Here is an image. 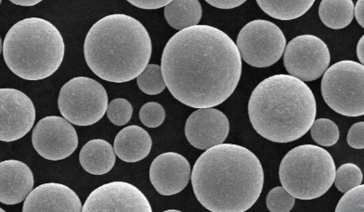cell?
Returning <instances> with one entry per match:
<instances>
[{"mask_svg": "<svg viewBox=\"0 0 364 212\" xmlns=\"http://www.w3.org/2000/svg\"><path fill=\"white\" fill-rule=\"evenodd\" d=\"M191 176L188 161L177 152H168L158 155L149 168V179L155 189L163 196L181 192Z\"/></svg>", "mask_w": 364, "mask_h": 212, "instance_id": "15", "label": "cell"}, {"mask_svg": "<svg viewBox=\"0 0 364 212\" xmlns=\"http://www.w3.org/2000/svg\"><path fill=\"white\" fill-rule=\"evenodd\" d=\"M133 6L142 9H157L165 6L171 0H127Z\"/></svg>", "mask_w": 364, "mask_h": 212, "instance_id": "31", "label": "cell"}, {"mask_svg": "<svg viewBox=\"0 0 364 212\" xmlns=\"http://www.w3.org/2000/svg\"><path fill=\"white\" fill-rule=\"evenodd\" d=\"M335 172L331 154L311 144L289 150L282 160L279 169L283 187L301 200H311L323 195L333 184Z\"/></svg>", "mask_w": 364, "mask_h": 212, "instance_id": "6", "label": "cell"}, {"mask_svg": "<svg viewBox=\"0 0 364 212\" xmlns=\"http://www.w3.org/2000/svg\"><path fill=\"white\" fill-rule=\"evenodd\" d=\"M364 36H362L360 38V39L359 40V41L358 42V44H357V48H356V53H357V56H358V58L360 62V64L363 65V47H364Z\"/></svg>", "mask_w": 364, "mask_h": 212, "instance_id": "35", "label": "cell"}, {"mask_svg": "<svg viewBox=\"0 0 364 212\" xmlns=\"http://www.w3.org/2000/svg\"><path fill=\"white\" fill-rule=\"evenodd\" d=\"M166 211H176V210H167Z\"/></svg>", "mask_w": 364, "mask_h": 212, "instance_id": "37", "label": "cell"}, {"mask_svg": "<svg viewBox=\"0 0 364 212\" xmlns=\"http://www.w3.org/2000/svg\"><path fill=\"white\" fill-rule=\"evenodd\" d=\"M202 16L198 0H171L164 8V17L170 26L176 30L197 25Z\"/></svg>", "mask_w": 364, "mask_h": 212, "instance_id": "20", "label": "cell"}, {"mask_svg": "<svg viewBox=\"0 0 364 212\" xmlns=\"http://www.w3.org/2000/svg\"><path fill=\"white\" fill-rule=\"evenodd\" d=\"M364 185L360 184L346 192L339 200L335 211H364Z\"/></svg>", "mask_w": 364, "mask_h": 212, "instance_id": "28", "label": "cell"}, {"mask_svg": "<svg viewBox=\"0 0 364 212\" xmlns=\"http://www.w3.org/2000/svg\"><path fill=\"white\" fill-rule=\"evenodd\" d=\"M136 83L141 91L149 95H156L166 88L161 66L148 64L136 77Z\"/></svg>", "mask_w": 364, "mask_h": 212, "instance_id": "23", "label": "cell"}, {"mask_svg": "<svg viewBox=\"0 0 364 212\" xmlns=\"http://www.w3.org/2000/svg\"><path fill=\"white\" fill-rule=\"evenodd\" d=\"M108 96L104 87L96 80L77 77L70 79L60 89L58 106L61 115L70 123L91 125L105 115Z\"/></svg>", "mask_w": 364, "mask_h": 212, "instance_id": "8", "label": "cell"}, {"mask_svg": "<svg viewBox=\"0 0 364 212\" xmlns=\"http://www.w3.org/2000/svg\"><path fill=\"white\" fill-rule=\"evenodd\" d=\"M362 181L363 174L360 167L353 163H346L336 171L333 182L338 191L345 193L360 185Z\"/></svg>", "mask_w": 364, "mask_h": 212, "instance_id": "25", "label": "cell"}, {"mask_svg": "<svg viewBox=\"0 0 364 212\" xmlns=\"http://www.w3.org/2000/svg\"><path fill=\"white\" fill-rule=\"evenodd\" d=\"M315 0H256L259 8L268 16L282 21L303 16Z\"/></svg>", "mask_w": 364, "mask_h": 212, "instance_id": "22", "label": "cell"}, {"mask_svg": "<svg viewBox=\"0 0 364 212\" xmlns=\"http://www.w3.org/2000/svg\"><path fill=\"white\" fill-rule=\"evenodd\" d=\"M364 66L341 60L324 72L321 90L326 104L336 113L349 117L364 113Z\"/></svg>", "mask_w": 364, "mask_h": 212, "instance_id": "7", "label": "cell"}, {"mask_svg": "<svg viewBox=\"0 0 364 212\" xmlns=\"http://www.w3.org/2000/svg\"><path fill=\"white\" fill-rule=\"evenodd\" d=\"M318 15L326 26L342 29L353 21L354 4L352 0H321Z\"/></svg>", "mask_w": 364, "mask_h": 212, "instance_id": "21", "label": "cell"}, {"mask_svg": "<svg viewBox=\"0 0 364 212\" xmlns=\"http://www.w3.org/2000/svg\"><path fill=\"white\" fill-rule=\"evenodd\" d=\"M210 5L221 9H230L237 7L245 3L247 0H205Z\"/></svg>", "mask_w": 364, "mask_h": 212, "instance_id": "32", "label": "cell"}, {"mask_svg": "<svg viewBox=\"0 0 364 212\" xmlns=\"http://www.w3.org/2000/svg\"><path fill=\"white\" fill-rule=\"evenodd\" d=\"M33 172L27 164L17 160L0 162V202L14 205L23 201L33 189Z\"/></svg>", "mask_w": 364, "mask_h": 212, "instance_id": "17", "label": "cell"}, {"mask_svg": "<svg viewBox=\"0 0 364 212\" xmlns=\"http://www.w3.org/2000/svg\"><path fill=\"white\" fill-rule=\"evenodd\" d=\"M82 203L76 193L60 183L49 182L32 189L25 199L22 211H82Z\"/></svg>", "mask_w": 364, "mask_h": 212, "instance_id": "16", "label": "cell"}, {"mask_svg": "<svg viewBox=\"0 0 364 212\" xmlns=\"http://www.w3.org/2000/svg\"><path fill=\"white\" fill-rule=\"evenodd\" d=\"M36 119L31 99L13 88L0 89V141L14 142L26 135Z\"/></svg>", "mask_w": 364, "mask_h": 212, "instance_id": "13", "label": "cell"}, {"mask_svg": "<svg viewBox=\"0 0 364 212\" xmlns=\"http://www.w3.org/2000/svg\"><path fill=\"white\" fill-rule=\"evenodd\" d=\"M364 123L363 121L354 123L349 129L347 135L348 144L355 149L364 147Z\"/></svg>", "mask_w": 364, "mask_h": 212, "instance_id": "30", "label": "cell"}, {"mask_svg": "<svg viewBox=\"0 0 364 212\" xmlns=\"http://www.w3.org/2000/svg\"><path fill=\"white\" fill-rule=\"evenodd\" d=\"M1 48H2V44H1V37H0V54H1Z\"/></svg>", "mask_w": 364, "mask_h": 212, "instance_id": "36", "label": "cell"}, {"mask_svg": "<svg viewBox=\"0 0 364 212\" xmlns=\"http://www.w3.org/2000/svg\"><path fill=\"white\" fill-rule=\"evenodd\" d=\"M230 130L229 121L220 111L198 108L187 118L185 135L189 143L200 150H207L223 143Z\"/></svg>", "mask_w": 364, "mask_h": 212, "instance_id": "14", "label": "cell"}, {"mask_svg": "<svg viewBox=\"0 0 364 212\" xmlns=\"http://www.w3.org/2000/svg\"><path fill=\"white\" fill-rule=\"evenodd\" d=\"M309 130L313 140L321 146H332L339 138L337 125L328 118H321L314 120Z\"/></svg>", "mask_w": 364, "mask_h": 212, "instance_id": "24", "label": "cell"}, {"mask_svg": "<svg viewBox=\"0 0 364 212\" xmlns=\"http://www.w3.org/2000/svg\"><path fill=\"white\" fill-rule=\"evenodd\" d=\"M141 122L148 128H156L162 124L166 113L163 106L154 101L144 104L139 113Z\"/></svg>", "mask_w": 364, "mask_h": 212, "instance_id": "29", "label": "cell"}, {"mask_svg": "<svg viewBox=\"0 0 364 212\" xmlns=\"http://www.w3.org/2000/svg\"><path fill=\"white\" fill-rule=\"evenodd\" d=\"M1 1H2V0H0V4H1Z\"/></svg>", "mask_w": 364, "mask_h": 212, "instance_id": "39", "label": "cell"}, {"mask_svg": "<svg viewBox=\"0 0 364 212\" xmlns=\"http://www.w3.org/2000/svg\"><path fill=\"white\" fill-rule=\"evenodd\" d=\"M90 211L151 212V205L144 194L126 182H112L92 191L82 208Z\"/></svg>", "mask_w": 364, "mask_h": 212, "instance_id": "12", "label": "cell"}, {"mask_svg": "<svg viewBox=\"0 0 364 212\" xmlns=\"http://www.w3.org/2000/svg\"><path fill=\"white\" fill-rule=\"evenodd\" d=\"M0 211L4 212V211H4L3 208H1L0 207Z\"/></svg>", "mask_w": 364, "mask_h": 212, "instance_id": "38", "label": "cell"}, {"mask_svg": "<svg viewBox=\"0 0 364 212\" xmlns=\"http://www.w3.org/2000/svg\"><path fill=\"white\" fill-rule=\"evenodd\" d=\"M354 13L356 21L361 27H364L363 21V0H358L354 6Z\"/></svg>", "mask_w": 364, "mask_h": 212, "instance_id": "33", "label": "cell"}, {"mask_svg": "<svg viewBox=\"0 0 364 212\" xmlns=\"http://www.w3.org/2000/svg\"><path fill=\"white\" fill-rule=\"evenodd\" d=\"M161 69L175 99L192 108H211L235 91L242 73V60L228 34L213 26L197 24L179 30L168 40Z\"/></svg>", "mask_w": 364, "mask_h": 212, "instance_id": "1", "label": "cell"}, {"mask_svg": "<svg viewBox=\"0 0 364 212\" xmlns=\"http://www.w3.org/2000/svg\"><path fill=\"white\" fill-rule=\"evenodd\" d=\"M116 160L113 147L102 139H93L81 148L79 160L82 168L94 175H102L109 172Z\"/></svg>", "mask_w": 364, "mask_h": 212, "instance_id": "19", "label": "cell"}, {"mask_svg": "<svg viewBox=\"0 0 364 212\" xmlns=\"http://www.w3.org/2000/svg\"><path fill=\"white\" fill-rule=\"evenodd\" d=\"M106 112L109 120L114 125L120 126L129 121L132 116L133 108L127 99L117 98L107 104Z\"/></svg>", "mask_w": 364, "mask_h": 212, "instance_id": "27", "label": "cell"}, {"mask_svg": "<svg viewBox=\"0 0 364 212\" xmlns=\"http://www.w3.org/2000/svg\"><path fill=\"white\" fill-rule=\"evenodd\" d=\"M152 146L151 136L144 128L132 125L122 129L114 140V150L126 162H136L144 159Z\"/></svg>", "mask_w": 364, "mask_h": 212, "instance_id": "18", "label": "cell"}, {"mask_svg": "<svg viewBox=\"0 0 364 212\" xmlns=\"http://www.w3.org/2000/svg\"><path fill=\"white\" fill-rule=\"evenodd\" d=\"M151 41L145 27L122 13L106 16L90 28L84 43L89 68L100 78L123 83L136 78L151 55Z\"/></svg>", "mask_w": 364, "mask_h": 212, "instance_id": "4", "label": "cell"}, {"mask_svg": "<svg viewBox=\"0 0 364 212\" xmlns=\"http://www.w3.org/2000/svg\"><path fill=\"white\" fill-rule=\"evenodd\" d=\"M36 151L48 160H61L74 152L78 138L71 123L60 116H49L41 119L31 135Z\"/></svg>", "mask_w": 364, "mask_h": 212, "instance_id": "11", "label": "cell"}, {"mask_svg": "<svg viewBox=\"0 0 364 212\" xmlns=\"http://www.w3.org/2000/svg\"><path fill=\"white\" fill-rule=\"evenodd\" d=\"M295 198L283 186H277L271 189L266 198V205L272 212H288L291 210Z\"/></svg>", "mask_w": 364, "mask_h": 212, "instance_id": "26", "label": "cell"}, {"mask_svg": "<svg viewBox=\"0 0 364 212\" xmlns=\"http://www.w3.org/2000/svg\"><path fill=\"white\" fill-rule=\"evenodd\" d=\"M236 45L241 59L247 64L263 68L272 65L281 58L286 47V38L276 24L257 19L242 27Z\"/></svg>", "mask_w": 364, "mask_h": 212, "instance_id": "9", "label": "cell"}, {"mask_svg": "<svg viewBox=\"0 0 364 212\" xmlns=\"http://www.w3.org/2000/svg\"><path fill=\"white\" fill-rule=\"evenodd\" d=\"M3 57L9 69L30 81L44 79L60 66L65 44L58 29L39 17L16 23L4 40Z\"/></svg>", "mask_w": 364, "mask_h": 212, "instance_id": "5", "label": "cell"}, {"mask_svg": "<svg viewBox=\"0 0 364 212\" xmlns=\"http://www.w3.org/2000/svg\"><path fill=\"white\" fill-rule=\"evenodd\" d=\"M194 194L213 212H244L258 199L264 172L257 157L247 148L221 143L196 160L191 173Z\"/></svg>", "mask_w": 364, "mask_h": 212, "instance_id": "2", "label": "cell"}, {"mask_svg": "<svg viewBox=\"0 0 364 212\" xmlns=\"http://www.w3.org/2000/svg\"><path fill=\"white\" fill-rule=\"evenodd\" d=\"M330 60L326 44L310 34L296 36L289 42L283 57L287 72L305 82L319 78L328 68Z\"/></svg>", "mask_w": 364, "mask_h": 212, "instance_id": "10", "label": "cell"}, {"mask_svg": "<svg viewBox=\"0 0 364 212\" xmlns=\"http://www.w3.org/2000/svg\"><path fill=\"white\" fill-rule=\"evenodd\" d=\"M13 4L18 5V6H33L43 0H9Z\"/></svg>", "mask_w": 364, "mask_h": 212, "instance_id": "34", "label": "cell"}, {"mask_svg": "<svg viewBox=\"0 0 364 212\" xmlns=\"http://www.w3.org/2000/svg\"><path fill=\"white\" fill-rule=\"evenodd\" d=\"M316 114L311 89L301 79L279 74L260 82L248 102V115L255 131L274 143L296 140L309 130Z\"/></svg>", "mask_w": 364, "mask_h": 212, "instance_id": "3", "label": "cell"}]
</instances>
